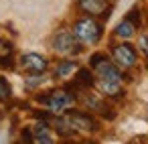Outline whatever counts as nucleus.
Here are the masks:
<instances>
[{"label": "nucleus", "instance_id": "f257e3e1", "mask_svg": "<svg viewBox=\"0 0 148 144\" xmlns=\"http://www.w3.org/2000/svg\"><path fill=\"white\" fill-rule=\"evenodd\" d=\"M95 71L99 75L97 85L106 95H124V91H122V73L116 65H112L108 61V57L101 59L95 65Z\"/></svg>", "mask_w": 148, "mask_h": 144}, {"label": "nucleus", "instance_id": "f03ea898", "mask_svg": "<svg viewBox=\"0 0 148 144\" xmlns=\"http://www.w3.org/2000/svg\"><path fill=\"white\" fill-rule=\"evenodd\" d=\"M73 35L79 43H85V45H93L99 41L101 37V25H97L93 19H81L75 23L73 27Z\"/></svg>", "mask_w": 148, "mask_h": 144}, {"label": "nucleus", "instance_id": "7ed1b4c3", "mask_svg": "<svg viewBox=\"0 0 148 144\" xmlns=\"http://www.w3.org/2000/svg\"><path fill=\"white\" fill-rule=\"evenodd\" d=\"M65 120L69 122V126L75 132H97L99 124L95 122L93 116L85 114V112H77V110H69L65 114Z\"/></svg>", "mask_w": 148, "mask_h": 144}, {"label": "nucleus", "instance_id": "20e7f679", "mask_svg": "<svg viewBox=\"0 0 148 144\" xmlns=\"http://www.w3.org/2000/svg\"><path fill=\"white\" fill-rule=\"evenodd\" d=\"M53 47H55V51L61 53V55H77V53L81 51L79 41H77L75 35L69 33V31H61V33H57L55 39H53Z\"/></svg>", "mask_w": 148, "mask_h": 144}, {"label": "nucleus", "instance_id": "39448f33", "mask_svg": "<svg viewBox=\"0 0 148 144\" xmlns=\"http://www.w3.org/2000/svg\"><path fill=\"white\" fill-rule=\"evenodd\" d=\"M73 101H75V95H73L69 89H55V91H49V97H47V106H49L53 112H61V110L69 108Z\"/></svg>", "mask_w": 148, "mask_h": 144}, {"label": "nucleus", "instance_id": "423d86ee", "mask_svg": "<svg viewBox=\"0 0 148 144\" xmlns=\"http://www.w3.org/2000/svg\"><path fill=\"white\" fill-rule=\"evenodd\" d=\"M114 59H116L118 67L130 69L136 63V51L132 45H118V47H114Z\"/></svg>", "mask_w": 148, "mask_h": 144}, {"label": "nucleus", "instance_id": "0eeeda50", "mask_svg": "<svg viewBox=\"0 0 148 144\" xmlns=\"http://www.w3.org/2000/svg\"><path fill=\"white\" fill-rule=\"evenodd\" d=\"M21 65H23L27 71L39 75V73H43V71L47 69V59L41 57V55H37V53H27V55L21 57Z\"/></svg>", "mask_w": 148, "mask_h": 144}, {"label": "nucleus", "instance_id": "6e6552de", "mask_svg": "<svg viewBox=\"0 0 148 144\" xmlns=\"http://www.w3.org/2000/svg\"><path fill=\"white\" fill-rule=\"evenodd\" d=\"M79 6L83 12H87L91 16H101L110 10L108 0H79Z\"/></svg>", "mask_w": 148, "mask_h": 144}, {"label": "nucleus", "instance_id": "1a4fd4ad", "mask_svg": "<svg viewBox=\"0 0 148 144\" xmlns=\"http://www.w3.org/2000/svg\"><path fill=\"white\" fill-rule=\"evenodd\" d=\"M93 83H95V79H93V75L89 73V69H77L71 87H73V89H89V87H93Z\"/></svg>", "mask_w": 148, "mask_h": 144}, {"label": "nucleus", "instance_id": "9d476101", "mask_svg": "<svg viewBox=\"0 0 148 144\" xmlns=\"http://www.w3.org/2000/svg\"><path fill=\"white\" fill-rule=\"evenodd\" d=\"M33 140L35 142H53V136L49 132V126H47V120L39 122L33 130Z\"/></svg>", "mask_w": 148, "mask_h": 144}, {"label": "nucleus", "instance_id": "9b49d317", "mask_svg": "<svg viewBox=\"0 0 148 144\" xmlns=\"http://www.w3.org/2000/svg\"><path fill=\"white\" fill-rule=\"evenodd\" d=\"M134 31H136V27H134L130 21H124V23H120V25L116 27V35H118L120 39H130V37L134 35Z\"/></svg>", "mask_w": 148, "mask_h": 144}, {"label": "nucleus", "instance_id": "f8f14e48", "mask_svg": "<svg viewBox=\"0 0 148 144\" xmlns=\"http://www.w3.org/2000/svg\"><path fill=\"white\" fill-rule=\"evenodd\" d=\"M73 71H75V63H71V61H63V63L57 65L55 75H57V77H65V75H69V73H73Z\"/></svg>", "mask_w": 148, "mask_h": 144}, {"label": "nucleus", "instance_id": "ddd939ff", "mask_svg": "<svg viewBox=\"0 0 148 144\" xmlns=\"http://www.w3.org/2000/svg\"><path fill=\"white\" fill-rule=\"evenodd\" d=\"M8 97H10V85L2 75H0V101H6Z\"/></svg>", "mask_w": 148, "mask_h": 144}, {"label": "nucleus", "instance_id": "4468645a", "mask_svg": "<svg viewBox=\"0 0 148 144\" xmlns=\"http://www.w3.org/2000/svg\"><path fill=\"white\" fill-rule=\"evenodd\" d=\"M126 21H130V23H132V25H134V27L138 29V27L142 25V19H140V10H138V8H132V10H130V12L126 14Z\"/></svg>", "mask_w": 148, "mask_h": 144}, {"label": "nucleus", "instance_id": "2eb2a0df", "mask_svg": "<svg viewBox=\"0 0 148 144\" xmlns=\"http://www.w3.org/2000/svg\"><path fill=\"white\" fill-rule=\"evenodd\" d=\"M0 67H2V69H12L14 63H12V59L6 55V57H0Z\"/></svg>", "mask_w": 148, "mask_h": 144}, {"label": "nucleus", "instance_id": "dca6fc26", "mask_svg": "<svg viewBox=\"0 0 148 144\" xmlns=\"http://www.w3.org/2000/svg\"><path fill=\"white\" fill-rule=\"evenodd\" d=\"M101 59H106V55H101V53H95V55L89 59V65H91V67H95V65H97Z\"/></svg>", "mask_w": 148, "mask_h": 144}, {"label": "nucleus", "instance_id": "f3484780", "mask_svg": "<svg viewBox=\"0 0 148 144\" xmlns=\"http://www.w3.org/2000/svg\"><path fill=\"white\" fill-rule=\"evenodd\" d=\"M140 49H142V53L148 57V37H140Z\"/></svg>", "mask_w": 148, "mask_h": 144}, {"label": "nucleus", "instance_id": "a211bd4d", "mask_svg": "<svg viewBox=\"0 0 148 144\" xmlns=\"http://www.w3.org/2000/svg\"><path fill=\"white\" fill-rule=\"evenodd\" d=\"M23 140H27V142H35V140H33V130H31V128H25V130H23Z\"/></svg>", "mask_w": 148, "mask_h": 144}, {"label": "nucleus", "instance_id": "6ab92c4d", "mask_svg": "<svg viewBox=\"0 0 148 144\" xmlns=\"http://www.w3.org/2000/svg\"><path fill=\"white\" fill-rule=\"evenodd\" d=\"M39 83H41V79L33 77V79H29V83H27V85H29V87H35V85H39Z\"/></svg>", "mask_w": 148, "mask_h": 144}]
</instances>
